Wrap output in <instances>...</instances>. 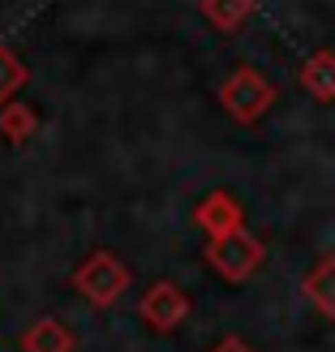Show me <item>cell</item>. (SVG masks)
<instances>
[{"label": "cell", "mask_w": 335, "mask_h": 352, "mask_svg": "<svg viewBox=\"0 0 335 352\" xmlns=\"http://www.w3.org/2000/svg\"><path fill=\"white\" fill-rule=\"evenodd\" d=\"M138 318H142L155 336H168V331H176L189 318V296L176 288L172 279H160V284H151L142 292V301H138Z\"/></svg>", "instance_id": "cell-4"}, {"label": "cell", "mask_w": 335, "mask_h": 352, "mask_svg": "<svg viewBox=\"0 0 335 352\" xmlns=\"http://www.w3.org/2000/svg\"><path fill=\"white\" fill-rule=\"evenodd\" d=\"M301 86H305V95H314L318 103H331L335 99V52L331 47H318L314 56L301 65Z\"/></svg>", "instance_id": "cell-8"}, {"label": "cell", "mask_w": 335, "mask_h": 352, "mask_svg": "<svg viewBox=\"0 0 335 352\" xmlns=\"http://www.w3.org/2000/svg\"><path fill=\"white\" fill-rule=\"evenodd\" d=\"M198 9H202V17H206L215 30L237 34V30L258 13V0H198Z\"/></svg>", "instance_id": "cell-10"}, {"label": "cell", "mask_w": 335, "mask_h": 352, "mask_svg": "<svg viewBox=\"0 0 335 352\" xmlns=\"http://www.w3.org/2000/svg\"><path fill=\"white\" fill-rule=\"evenodd\" d=\"M219 108L237 120V125H254L275 108V86L258 74L254 65H237L233 74L219 82Z\"/></svg>", "instance_id": "cell-1"}, {"label": "cell", "mask_w": 335, "mask_h": 352, "mask_svg": "<svg viewBox=\"0 0 335 352\" xmlns=\"http://www.w3.org/2000/svg\"><path fill=\"white\" fill-rule=\"evenodd\" d=\"M30 82V69H26V60L17 56L13 47H5L0 43V103H9V99H17V91Z\"/></svg>", "instance_id": "cell-11"}, {"label": "cell", "mask_w": 335, "mask_h": 352, "mask_svg": "<svg viewBox=\"0 0 335 352\" xmlns=\"http://www.w3.org/2000/svg\"><path fill=\"white\" fill-rule=\"evenodd\" d=\"M78 340L61 318H34L22 331V352H74Z\"/></svg>", "instance_id": "cell-6"}, {"label": "cell", "mask_w": 335, "mask_h": 352, "mask_svg": "<svg viewBox=\"0 0 335 352\" xmlns=\"http://www.w3.org/2000/svg\"><path fill=\"white\" fill-rule=\"evenodd\" d=\"M206 262L215 267L219 279H228V284H245V279H254L258 267L267 262V245H262L254 232L237 228V232H228V236H210L206 241Z\"/></svg>", "instance_id": "cell-3"}, {"label": "cell", "mask_w": 335, "mask_h": 352, "mask_svg": "<svg viewBox=\"0 0 335 352\" xmlns=\"http://www.w3.org/2000/svg\"><path fill=\"white\" fill-rule=\"evenodd\" d=\"M193 223L202 228V236H228L237 232V228H245V206L233 198L228 189H210L206 198L193 206Z\"/></svg>", "instance_id": "cell-5"}, {"label": "cell", "mask_w": 335, "mask_h": 352, "mask_svg": "<svg viewBox=\"0 0 335 352\" xmlns=\"http://www.w3.org/2000/svg\"><path fill=\"white\" fill-rule=\"evenodd\" d=\"M210 352H254L250 344H245V340H237V336H224L215 348H210Z\"/></svg>", "instance_id": "cell-12"}, {"label": "cell", "mask_w": 335, "mask_h": 352, "mask_svg": "<svg viewBox=\"0 0 335 352\" xmlns=\"http://www.w3.org/2000/svg\"><path fill=\"white\" fill-rule=\"evenodd\" d=\"M34 129H39V112L30 108V103L22 99H9V103H0V138H5L9 146H26Z\"/></svg>", "instance_id": "cell-9"}, {"label": "cell", "mask_w": 335, "mask_h": 352, "mask_svg": "<svg viewBox=\"0 0 335 352\" xmlns=\"http://www.w3.org/2000/svg\"><path fill=\"white\" fill-rule=\"evenodd\" d=\"M129 279H133L129 267H125V262H120L112 250H95V254H86V258L78 262V271H74V288H78L91 305L108 309V305H116L120 296H125Z\"/></svg>", "instance_id": "cell-2"}, {"label": "cell", "mask_w": 335, "mask_h": 352, "mask_svg": "<svg viewBox=\"0 0 335 352\" xmlns=\"http://www.w3.org/2000/svg\"><path fill=\"white\" fill-rule=\"evenodd\" d=\"M301 292L314 301V309H318L323 318H335V254L318 258V262H314V267L305 271Z\"/></svg>", "instance_id": "cell-7"}]
</instances>
